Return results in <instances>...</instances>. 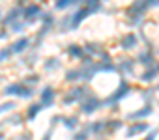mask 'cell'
Listing matches in <instances>:
<instances>
[{"mask_svg": "<svg viewBox=\"0 0 159 140\" xmlns=\"http://www.w3.org/2000/svg\"><path fill=\"white\" fill-rule=\"evenodd\" d=\"M90 13H92V11H90V8H84V10H79V11H77V13H75L73 17H69V19H71L69 26H71V28H77L79 24H81V23H83V21H84V19H86L88 15H90Z\"/></svg>", "mask_w": 159, "mask_h": 140, "instance_id": "obj_4", "label": "cell"}, {"mask_svg": "<svg viewBox=\"0 0 159 140\" xmlns=\"http://www.w3.org/2000/svg\"><path fill=\"white\" fill-rule=\"evenodd\" d=\"M148 129V123H137V125H131L129 129H127V136H135V134H139V133H144Z\"/></svg>", "mask_w": 159, "mask_h": 140, "instance_id": "obj_10", "label": "cell"}, {"mask_svg": "<svg viewBox=\"0 0 159 140\" xmlns=\"http://www.w3.org/2000/svg\"><path fill=\"white\" fill-rule=\"evenodd\" d=\"M52 101H54V90L51 86L43 88V92H41V107H51Z\"/></svg>", "mask_w": 159, "mask_h": 140, "instance_id": "obj_6", "label": "cell"}, {"mask_svg": "<svg viewBox=\"0 0 159 140\" xmlns=\"http://www.w3.org/2000/svg\"><path fill=\"white\" fill-rule=\"evenodd\" d=\"M67 52H69L71 56H75V58H81V56H83V49L79 47V45H69V47H67Z\"/></svg>", "mask_w": 159, "mask_h": 140, "instance_id": "obj_16", "label": "cell"}, {"mask_svg": "<svg viewBox=\"0 0 159 140\" xmlns=\"http://www.w3.org/2000/svg\"><path fill=\"white\" fill-rule=\"evenodd\" d=\"M28 45H30V41H28L26 37H23V39H19L17 43H13L11 50H13V52H23V50H25V49H26Z\"/></svg>", "mask_w": 159, "mask_h": 140, "instance_id": "obj_12", "label": "cell"}, {"mask_svg": "<svg viewBox=\"0 0 159 140\" xmlns=\"http://www.w3.org/2000/svg\"><path fill=\"white\" fill-rule=\"evenodd\" d=\"M139 62L142 63V65H152V63H155V60H153V54L152 52H142L140 56H139Z\"/></svg>", "mask_w": 159, "mask_h": 140, "instance_id": "obj_13", "label": "cell"}, {"mask_svg": "<svg viewBox=\"0 0 159 140\" xmlns=\"http://www.w3.org/2000/svg\"><path fill=\"white\" fill-rule=\"evenodd\" d=\"M13 30H15V32H21V30H23V24H15Z\"/></svg>", "mask_w": 159, "mask_h": 140, "instance_id": "obj_27", "label": "cell"}, {"mask_svg": "<svg viewBox=\"0 0 159 140\" xmlns=\"http://www.w3.org/2000/svg\"><path fill=\"white\" fill-rule=\"evenodd\" d=\"M6 95H21V97H30L32 88H26L25 84H10L6 88Z\"/></svg>", "mask_w": 159, "mask_h": 140, "instance_id": "obj_1", "label": "cell"}, {"mask_svg": "<svg viewBox=\"0 0 159 140\" xmlns=\"http://www.w3.org/2000/svg\"><path fill=\"white\" fill-rule=\"evenodd\" d=\"M54 63H56V62H54V60H51V62L47 63V69H52V67H54Z\"/></svg>", "mask_w": 159, "mask_h": 140, "instance_id": "obj_28", "label": "cell"}, {"mask_svg": "<svg viewBox=\"0 0 159 140\" xmlns=\"http://www.w3.org/2000/svg\"><path fill=\"white\" fill-rule=\"evenodd\" d=\"M86 136H88V131H83V133H79L75 138H79V140H81V138H86Z\"/></svg>", "mask_w": 159, "mask_h": 140, "instance_id": "obj_26", "label": "cell"}, {"mask_svg": "<svg viewBox=\"0 0 159 140\" xmlns=\"http://www.w3.org/2000/svg\"><path fill=\"white\" fill-rule=\"evenodd\" d=\"M11 108H15V103H11V101L2 103V105H0V114H4V112H8V110H11Z\"/></svg>", "mask_w": 159, "mask_h": 140, "instance_id": "obj_18", "label": "cell"}, {"mask_svg": "<svg viewBox=\"0 0 159 140\" xmlns=\"http://www.w3.org/2000/svg\"><path fill=\"white\" fill-rule=\"evenodd\" d=\"M152 114V107L150 105H146V107H142L140 110H137V112H133V114H129V120H137V118H144V116H150Z\"/></svg>", "mask_w": 159, "mask_h": 140, "instance_id": "obj_9", "label": "cell"}, {"mask_svg": "<svg viewBox=\"0 0 159 140\" xmlns=\"http://www.w3.org/2000/svg\"><path fill=\"white\" fill-rule=\"evenodd\" d=\"M99 105H101V101H99L98 97L88 95V99L83 103V112H84V114H92L96 108H99Z\"/></svg>", "mask_w": 159, "mask_h": 140, "instance_id": "obj_5", "label": "cell"}, {"mask_svg": "<svg viewBox=\"0 0 159 140\" xmlns=\"http://www.w3.org/2000/svg\"><path fill=\"white\" fill-rule=\"evenodd\" d=\"M103 129H105V123H103V121H96V123L92 125V131H94V133H99V131H103Z\"/></svg>", "mask_w": 159, "mask_h": 140, "instance_id": "obj_24", "label": "cell"}, {"mask_svg": "<svg viewBox=\"0 0 159 140\" xmlns=\"http://www.w3.org/2000/svg\"><path fill=\"white\" fill-rule=\"evenodd\" d=\"M135 45H137V37H135V34H127V36L122 39V49H125V50H131Z\"/></svg>", "mask_w": 159, "mask_h": 140, "instance_id": "obj_7", "label": "cell"}, {"mask_svg": "<svg viewBox=\"0 0 159 140\" xmlns=\"http://www.w3.org/2000/svg\"><path fill=\"white\" fill-rule=\"evenodd\" d=\"M79 0H56V4H54V8L56 10H66V8H69L71 4H77Z\"/></svg>", "mask_w": 159, "mask_h": 140, "instance_id": "obj_15", "label": "cell"}, {"mask_svg": "<svg viewBox=\"0 0 159 140\" xmlns=\"http://www.w3.org/2000/svg\"><path fill=\"white\" fill-rule=\"evenodd\" d=\"M41 19H43V23H45L47 26H51V24H52V15H51V13H43V17H41Z\"/></svg>", "mask_w": 159, "mask_h": 140, "instance_id": "obj_25", "label": "cell"}, {"mask_svg": "<svg viewBox=\"0 0 159 140\" xmlns=\"http://www.w3.org/2000/svg\"><path fill=\"white\" fill-rule=\"evenodd\" d=\"M150 67H152L150 71H146V73H144V75L140 77V79H142V81H146V82L153 81V77H155V75H159V63H157V65H155V63H152Z\"/></svg>", "mask_w": 159, "mask_h": 140, "instance_id": "obj_8", "label": "cell"}, {"mask_svg": "<svg viewBox=\"0 0 159 140\" xmlns=\"http://www.w3.org/2000/svg\"><path fill=\"white\" fill-rule=\"evenodd\" d=\"M86 4L90 6V11H96V10H99V0H86Z\"/></svg>", "mask_w": 159, "mask_h": 140, "instance_id": "obj_22", "label": "cell"}, {"mask_svg": "<svg viewBox=\"0 0 159 140\" xmlns=\"http://www.w3.org/2000/svg\"><path fill=\"white\" fill-rule=\"evenodd\" d=\"M120 127H122V123L116 121V120L114 121H109V125H105V129H109V131H114V129H120Z\"/></svg>", "mask_w": 159, "mask_h": 140, "instance_id": "obj_23", "label": "cell"}, {"mask_svg": "<svg viewBox=\"0 0 159 140\" xmlns=\"http://www.w3.org/2000/svg\"><path fill=\"white\" fill-rule=\"evenodd\" d=\"M79 79H81V71H79V69H75V71H67V73H66V81H69V82L79 81Z\"/></svg>", "mask_w": 159, "mask_h": 140, "instance_id": "obj_17", "label": "cell"}, {"mask_svg": "<svg viewBox=\"0 0 159 140\" xmlns=\"http://www.w3.org/2000/svg\"><path fill=\"white\" fill-rule=\"evenodd\" d=\"M39 110H41V105H32V107H30V110H28V118H34Z\"/></svg>", "mask_w": 159, "mask_h": 140, "instance_id": "obj_19", "label": "cell"}, {"mask_svg": "<svg viewBox=\"0 0 159 140\" xmlns=\"http://www.w3.org/2000/svg\"><path fill=\"white\" fill-rule=\"evenodd\" d=\"M77 123H79L77 118H67V120H66V127H67V129H75Z\"/></svg>", "mask_w": 159, "mask_h": 140, "instance_id": "obj_20", "label": "cell"}, {"mask_svg": "<svg viewBox=\"0 0 159 140\" xmlns=\"http://www.w3.org/2000/svg\"><path fill=\"white\" fill-rule=\"evenodd\" d=\"M127 92H129V84H127V82H122V84H120V88H118V90L109 97V99H107V105H112V103L120 101L122 97H125V95H127Z\"/></svg>", "mask_w": 159, "mask_h": 140, "instance_id": "obj_2", "label": "cell"}, {"mask_svg": "<svg viewBox=\"0 0 159 140\" xmlns=\"http://www.w3.org/2000/svg\"><path fill=\"white\" fill-rule=\"evenodd\" d=\"M120 67L124 69V71H127V73H131V71H133V62H131V60H125V62H124V63H122Z\"/></svg>", "mask_w": 159, "mask_h": 140, "instance_id": "obj_21", "label": "cell"}, {"mask_svg": "<svg viewBox=\"0 0 159 140\" xmlns=\"http://www.w3.org/2000/svg\"><path fill=\"white\" fill-rule=\"evenodd\" d=\"M155 4V0H137V2L131 6V10H129V13H144L150 6H153Z\"/></svg>", "mask_w": 159, "mask_h": 140, "instance_id": "obj_3", "label": "cell"}, {"mask_svg": "<svg viewBox=\"0 0 159 140\" xmlns=\"http://www.w3.org/2000/svg\"><path fill=\"white\" fill-rule=\"evenodd\" d=\"M19 15H21V8H15V10H11V11L8 13V17L4 19V23H6V24H13V23L19 19Z\"/></svg>", "mask_w": 159, "mask_h": 140, "instance_id": "obj_11", "label": "cell"}, {"mask_svg": "<svg viewBox=\"0 0 159 140\" xmlns=\"http://www.w3.org/2000/svg\"><path fill=\"white\" fill-rule=\"evenodd\" d=\"M39 11H41V10H39V6H28V8L25 10V17H26V21H30V23H32V21H34L32 17H34V15H38Z\"/></svg>", "mask_w": 159, "mask_h": 140, "instance_id": "obj_14", "label": "cell"}]
</instances>
